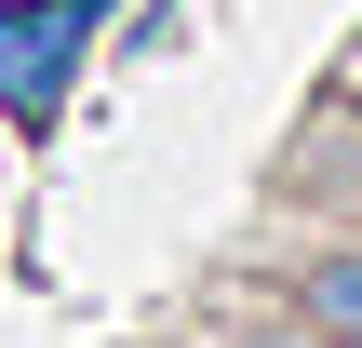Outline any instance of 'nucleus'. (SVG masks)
<instances>
[{
    "label": "nucleus",
    "mask_w": 362,
    "mask_h": 348,
    "mask_svg": "<svg viewBox=\"0 0 362 348\" xmlns=\"http://www.w3.org/2000/svg\"><path fill=\"white\" fill-rule=\"evenodd\" d=\"M309 308H322V322H336V335H362V255H336V268H322V282H309Z\"/></svg>",
    "instance_id": "nucleus-2"
},
{
    "label": "nucleus",
    "mask_w": 362,
    "mask_h": 348,
    "mask_svg": "<svg viewBox=\"0 0 362 348\" xmlns=\"http://www.w3.org/2000/svg\"><path fill=\"white\" fill-rule=\"evenodd\" d=\"M94 27V0H0V107L40 121L54 80H67V40Z\"/></svg>",
    "instance_id": "nucleus-1"
}]
</instances>
